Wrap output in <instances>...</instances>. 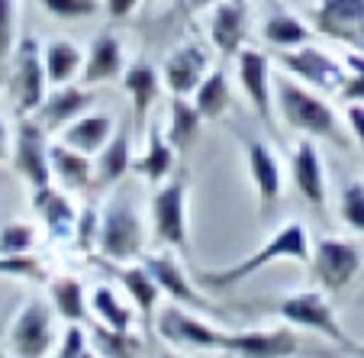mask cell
I'll return each instance as SVG.
<instances>
[{"instance_id": "83f0119b", "label": "cell", "mask_w": 364, "mask_h": 358, "mask_svg": "<svg viewBox=\"0 0 364 358\" xmlns=\"http://www.w3.org/2000/svg\"><path fill=\"white\" fill-rule=\"evenodd\" d=\"M48 297H52V307H55V313L65 323H87L90 297L75 275L48 278Z\"/></svg>"}, {"instance_id": "f546056e", "label": "cell", "mask_w": 364, "mask_h": 358, "mask_svg": "<svg viewBox=\"0 0 364 358\" xmlns=\"http://www.w3.org/2000/svg\"><path fill=\"white\" fill-rule=\"evenodd\" d=\"M117 278L123 281L126 294L132 297L136 310L142 313L145 326H155V307H159V297H161V288L155 284L151 271L145 265H129V268H117Z\"/></svg>"}, {"instance_id": "2e32d148", "label": "cell", "mask_w": 364, "mask_h": 358, "mask_svg": "<svg viewBox=\"0 0 364 358\" xmlns=\"http://www.w3.org/2000/svg\"><path fill=\"white\" fill-rule=\"evenodd\" d=\"M290 174H294L296 191L303 194L309 207H316L319 214L326 210V168H323V155H319L313 139H300L294 149V162H290Z\"/></svg>"}, {"instance_id": "7402d4cb", "label": "cell", "mask_w": 364, "mask_h": 358, "mask_svg": "<svg viewBox=\"0 0 364 358\" xmlns=\"http://www.w3.org/2000/svg\"><path fill=\"white\" fill-rule=\"evenodd\" d=\"M87 107H90V90L77 88V84H62V88H55L46 97V104L33 117L48 132H55V130H65L68 123H75L81 113H87Z\"/></svg>"}, {"instance_id": "d4e9b609", "label": "cell", "mask_w": 364, "mask_h": 358, "mask_svg": "<svg viewBox=\"0 0 364 358\" xmlns=\"http://www.w3.org/2000/svg\"><path fill=\"white\" fill-rule=\"evenodd\" d=\"M113 132H117L113 117H107V113H81L75 123H68L62 130L58 142L71 145V149L84 152V155H97L113 139Z\"/></svg>"}, {"instance_id": "1f68e13d", "label": "cell", "mask_w": 364, "mask_h": 358, "mask_svg": "<svg viewBox=\"0 0 364 358\" xmlns=\"http://www.w3.org/2000/svg\"><path fill=\"white\" fill-rule=\"evenodd\" d=\"M200 126H203V117H200V110L193 107L191 97H171L165 132L174 149H187V145L200 136Z\"/></svg>"}, {"instance_id": "30bf717a", "label": "cell", "mask_w": 364, "mask_h": 358, "mask_svg": "<svg viewBox=\"0 0 364 358\" xmlns=\"http://www.w3.org/2000/svg\"><path fill=\"white\" fill-rule=\"evenodd\" d=\"M309 271L323 290L338 294L361 271V248L348 239H319L309 258Z\"/></svg>"}, {"instance_id": "484cf974", "label": "cell", "mask_w": 364, "mask_h": 358, "mask_svg": "<svg viewBox=\"0 0 364 358\" xmlns=\"http://www.w3.org/2000/svg\"><path fill=\"white\" fill-rule=\"evenodd\" d=\"M33 207L39 210V216L46 220L52 239H68V236H75L77 210L71 207V200L65 197L62 191H55L52 184H48V187H36V191H33Z\"/></svg>"}, {"instance_id": "ac0fdd59", "label": "cell", "mask_w": 364, "mask_h": 358, "mask_svg": "<svg viewBox=\"0 0 364 358\" xmlns=\"http://www.w3.org/2000/svg\"><path fill=\"white\" fill-rule=\"evenodd\" d=\"M126 71V58H123V42L117 33L103 29L90 39L87 52H84V68H81V81L84 84H107L113 78H119Z\"/></svg>"}, {"instance_id": "f6af8a7d", "label": "cell", "mask_w": 364, "mask_h": 358, "mask_svg": "<svg viewBox=\"0 0 364 358\" xmlns=\"http://www.w3.org/2000/svg\"><path fill=\"white\" fill-rule=\"evenodd\" d=\"M348 130L364 145V104H348Z\"/></svg>"}, {"instance_id": "ee69618b", "label": "cell", "mask_w": 364, "mask_h": 358, "mask_svg": "<svg viewBox=\"0 0 364 358\" xmlns=\"http://www.w3.org/2000/svg\"><path fill=\"white\" fill-rule=\"evenodd\" d=\"M139 4H142V0H103L110 20H126V16H132L139 10Z\"/></svg>"}, {"instance_id": "5bb4252c", "label": "cell", "mask_w": 364, "mask_h": 358, "mask_svg": "<svg viewBox=\"0 0 364 358\" xmlns=\"http://www.w3.org/2000/svg\"><path fill=\"white\" fill-rule=\"evenodd\" d=\"M206 75H210V58L200 46H178L161 62V81L171 97H193Z\"/></svg>"}, {"instance_id": "8992f818", "label": "cell", "mask_w": 364, "mask_h": 358, "mask_svg": "<svg viewBox=\"0 0 364 358\" xmlns=\"http://www.w3.org/2000/svg\"><path fill=\"white\" fill-rule=\"evenodd\" d=\"M274 310L281 313V320H287L290 326H300V330H313L319 336L332 339V342L345 345L348 336H345L342 323H338L336 310H332L326 290H300V294H290L284 300L274 303Z\"/></svg>"}, {"instance_id": "d6986e66", "label": "cell", "mask_w": 364, "mask_h": 358, "mask_svg": "<svg viewBox=\"0 0 364 358\" xmlns=\"http://www.w3.org/2000/svg\"><path fill=\"white\" fill-rule=\"evenodd\" d=\"M132 117H126L123 123H117V132L100 152L94 155V184L107 187V184H117L123 181L126 174L132 172Z\"/></svg>"}, {"instance_id": "c3c4849f", "label": "cell", "mask_w": 364, "mask_h": 358, "mask_svg": "<svg viewBox=\"0 0 364 358\" xmlns=\"http://www.w3.org/2000/svg\"><path fill=\"white\" fill-rule=\"evenodd\" d=\"M342 349L348 352V355H355V358H364V345H358V342H345Z\"/></svg>"}, {"instance_id": "9a60e30c", "label": "cell", "mask_w": 364, "mask_h": 358, "mask_svg": "<svg viewBox=\"0 0 364 358\" xmlns=\"http://www.w3.org/2000/svg\"><path fill=\"white\" fill-rule=\"evenodd\" d=\"M145 268L151 271V278H155V284L161 288V294H168L174 303H181V307H197V310H210L206 297L197 290V284L187 278V271L181 268V262L171 252L149 255V258H145Z\"/></svg>"}, {"instance_id": "f907efd6", "label": "cell", "mask_w": 364, "mask_h": 358, "mask_svg": "<svg viewBox=\"0 0 364 358\" xmlns=\"http://www.w3.org/2000/svg\"><path fill=\"white\" fill-rule=\"evenodd\" d=\"M84 358H100V355H97V352H94V349H87V355H84Z\"/></svg>"}, {"instance_id": "816d5d0a", "label": "cell", "mask_w": 364, "mask_h": 358, "mask_svg": "<svg viewBox=\"0 0 364 358\" xmlns=\"http://www.w3.org/2000/svg\"><path fill=\"white\" fill-rule=\"evenodd\" d=\"M220 358H235V355H229V352H223V355Z\"/></svg>"}, {"instance_id": "f5cc1de1", "label": "cell", "mask_w": 364, "mask_h": 358, "mask_svg": "<svg viewBox=\"0 0 364 358\" xmlns=\"http://www.w3.org/2000/svg\"><path fill=\"white\" fill-rule=\"evenodd\" d=\"M0 358H7V355H0Z\"/></svg>"}, {"instance_id": "8fae6325", "label": "cell", "mask_w": 364, "mask_h": 358, "mask_svg": "<svg viewBox=\"0 0 364 358\" xmlns=\"http://www.w3.org/2000/svg\"><path fill=\"white\" fill-rule=\"evenodd\" d=\"M155 326H159V336L168 345H187V349H206V352H223V345H226V332L210 326L206 320L193 317V313H187L181 303L161 307L159 317H155Z\"/></svg>"}, {"instance_id": "e575fe53", "label": "cell", "mask_w": 364, "mask_h": 358, "mask_svg": "<svg viewBox=\"0 0 364 358\" xmlns=\"http://www.w3.org/2000/svg\"><path fill=\"white\" fill-rule=\"evenodd\" d=\"M94 352L100 358H139L142 355V336L132 330H110V326H97L90 336Z\"/></svg>"}, {"instance_id": "836d02e7", "label": "cell", "mask_w": 364, "mask_h": 358, "mask_svg": "<svg viewBox=\"0 0 364 358\" xmlns=\"http://www.w3.org/2000/svg\"><path fill=\"white\" fill-rule=\"evenodd\" d=\"M262 33H264V39H268L271 46H277V48H284V52H287V48L306 46L309 36H313V29H309L303 20H296L294 14L277 10V14H271L268 20H264Z\"/></svg>"}, {"instance_id": "f35d334b", "label": "cell", "mask_w": 364, "mask_h": 358, "mask_svg": "<svg viewBox=\"0 0 364 358\" xmlns=\"http://www.w3.org/2000/svg\"><path fill=\"white\" fill-rule=\"evenodd\" d=\"M0 275H14V278H26V281H48L46 265L33 255H0Z\"/></svg>"}, {"instance_id": "4316f807", "label": "cell", "mask_w": 364, "mask_h": 358, "mask_svg": "<svg viewBox=\"0 0 364 358\" xmlns=\"http://www.w3.org/2000/svg\"><path fill=\"white\" fill-rule=\"evenodd\" d=\"M52 174L62 181L65 191H87L94 184V155L71 149L65 142H52Z\"/></svg>"}, {"instance_id": "7a4b0ae2", "label": "cell", "mask_w": 364, "mask_h": 358, "mask_svg": "<svg viewBox=\"0 0 364 358\" xmlns=\"http://www.w3.org/2000/svg\"><path fill=\"white\" fill-rule=\"evenodd\" d=\"M274 107L281 110L284 123L290 130L303 132L309 139H332V142H342L338 136V117L323 97L313 88L300 84L296 78H277L274 81Z\"/></svg>"}, {"instance_id": "ffe728a7", "label": "cell", "mask_w": 364, "mask_h": 358, "mask_svg": "<svg viewBox=\"0 0 364 358\" xmlns=\"http://www.w3.org/2000/svg\"><path fill=\"white\" fill-rule=\"evenodd\" d=\"M364 23V0H319L313 10V29L348 46Z\"/></svg>"}, {"instance_id": "d590c367", "label": "cell", "mask_w": 364, "mask_h": 358, "mask_svg": "<svg viewBox=\"0 0 364 358\" xmlns=\"http://www.w3.org/2000/svg\"><path fill=\"white\" fill-rule=\"evenodd\" d=\"M39 7L55 20H87L100 14L103 0H39Z\"/></svg>"}, {"instance_id": "d6a6232c", "label": "cell", "mask_w": 364, "mask_h": 358, "mask_svg": "<svg viewBox=\"0 0 364 358\" xmlns=\"http://www.w3.org/2000/svg\"><path fill=\"white\" fill-rule=\"evenodd\" d=\"M90 313L97 317V323L110 326V330H132V320H136V313L129 310V303L119 300L117 290L107 288V284L90 290Z\"/></svg>"}, {"instance_id": "277c9868", "label": "cell", "mask_w": 364, "mask_h": 358, "mask_svg": "<svg viewBox=\"0 0 364 358\" xmlns=\"http://www.w3.org/2000/svg\"><path fill=\"white\" fill-rule=\"evenodd\" d=\"M187 194H191V181L181 172L178 178L165 181L151 194L149 204L155 239L171 248H181V252H187Z\"/></svg>"}, {"instance_id": "4fadbf2b", "label": "cell", "mask_w": 364, "mask_h": 358, "mask_svg": "<svg viewBox=\"0 0 364 358\" xmlns=\"http://www.w3.org/2000/svg\"><path fill=\"white\" fill-rule=\"evenodd\" d=\"M239 81L245 90L252 110L262 123H271L274 113V81H271V62L258 48H242L239 52Z\"/></svg>"}, {"instance_id": "603a6c76", "label": "cell", "mask_w": 364, "mask_h": 358, "mask_svg": "<svg viewBox=\"0 0 364 358\" xmlns=\"http://www.w3.org/2000/svg\"><path fill=\"white\" fill-rule=\"evenodd\" d=\"M210 39L216 52L239 56L245 42V0H220L210 16Z\"/></svg>"}, {"instance_id": "74e56055", "label": "cell", "mask_w": 364, "mask_h": 358, "mask_svg": "<svg viewBox=\"0 0 364 358\" xmlns=\"http://www.w3.org/2000/svg\"><path fill=\"white\" fill-rule=\"evenodd\" d=\"M36 246V229L29 223L16 220L0 229V255H26Z\"/></svg>"}, {"instance_id": "6da1fadb", "label": "cell", "mask_w": 364, "mask_h": 358, "mask_svg": "<svg viewBox=\"0 0 364 358\" xmlns=\"http://www.w3.org/2000/svg\"><path fill=\"white\" fill-rule=\"evenodd\" d=\"M309 258H313V252H309L306 229H303V223L290 220V223H284V226H277L262 248H255L252 255L239 258L235 265L220 268V271H203L200 284H203L206 290H229V288H239L245 278L258 275L262 268H268V265H274V262L309 265Z\"/></svg>"}, {"instance_id": "7bdbcfd3", "label": "cell", "mask_w": 364, "mask_h": 358, "mask_svg": "<svg viewBox=\"0 0 364 358\" xmlns=\"http://www.w3.org/2000/svg\"><path fill=\"white\" fill-rule=\"evenodd\" d=\"M338 97H342L345 104H364V75L361 71H351V75L345 78Z\"/></svg>"}, {"instance_id": "60d3db41", "label": "cell", "mask_w": 364, "mask_h": 358, "mask_svg": "<svg viewBox=\"0 0 364 358\" xmlns=\"http://www.w3.org/2000/svg\"><path fill=\"white\" fill-rule=\"evenodd\" d=\"M90 349V339L84 332V323H68L62 332V345H58L55 358H84Z\"/></svg>"}, {"instance_id": "7dc6e473", "label": "cell", "mask_w": 364, "mask_h": 358, "mask_svg": "<svg viewBox=\"0 0 364 358\" xmlns=\"http://www.w3.org/2000/svg\"><path fill=\"white\" fill-rule=\"evenodd\" d=\"M348 46L355 48V52H364V23H361V29H358V33H355V39H351Z\"/></svg>"}, {"instance_id": "ba28073f", "label": "cell", "mask_w": 364, "mask_h": 358, "mask_svg": "<svg viewBox=\"0 0 364 358\" xmlns=\"http://www.w3.org/2000/svg\"><path fill=\"white\" fill-rule=\"evenodd\" d=\"M52 132L39 123L36 117H20L14 136V165L23 178L36 187H48L52 184Z\"/></svg>"}, {"instance_id": "f1b7e54d", "label": "cell", "mask_w": 364, "mask_h": 358, "mask_svg": "<svg viewBox=\"0 0 364 358\" xmlns=\"http://www.w3.org/2000/svg\"><path fill=\"white\" fill-rule=\"evenodd\" d=\"M42 62H46L48 84L62 88L75 81V75L84 68V52L71 39H52L42 46Z\"/></svg>"}, {"instance_id": "681fc988", "label": "cell", "mask_w": 364, "mask_h": 358, "mask_svg": "<svg viewBox=\"0 0 364 358\" xmlns=\"http://www.w3.org/2000/svg\"><path fill=\"white\" fill-rule=\"evenodd\" d=\"M159 358H184V355H181V352H161Z\"/></svg>"}, {"instance_id": "ab89813d", "label": "cell", "mask_w": 364, "mask_h": 358, "mask_svg": "<svg viewBox=\"0 0 364 358\" xmlns=\"http://www.w3.org/2000/svg\"><path fill=\"white\" fill-rule=\"evenodd\" d=\"M16 46V0H0V65Z\"/></svg>"}, {"instance_id": "cb8c5ba5", "label": "cell", "mask_w": 364, "mask_h": 358, "mask_svg": "<svg viewBox=\"0 0 364 358\" xmlns=\"http://www.w3.org/2000/svg\"><path fill=\"white\" fill-rule=\"evenodd\" d=\"M174 152L178 149L171 145L165 126L149 123L145 126V149H142V155L132 162V172H139L145 181H151V184H159V181H165L168 174L174 172Z\"/></svg>"}, {"instance_id": "b9f144b4", "label": "cell", "mask_w": 364, "mask_h": 358, "mask_svg": "<svg viewBox=\"0 0 364 358\" xmlns=\"http://www.w3.org/2000/svg\"><path fill=\"white\" fill-rule=\"evenodd\" d=\"M97 229H100V214L94 207H84L77 214V226H75V242L81 246V252H94L97 248Z\"/></svg>"}, {"instance_id": "52a82bcc", "label": "cell", "mask_w": 364, "mask_h": 358, "mask_svg": "<svg viewBox=\"0 0 364 358\" xmlns=\"http://www.w3.org/2000/svg\"><path fill=\"white\" fill-rule=\"evenodd\" d=\"M55 339V320H52V303L33 297V300L16 313L14 326L7 332V345L14 358H46L52 352Z\"/></svg>"}, {"instance_id": "4dcf8cb0", "label": "cell", "mask_w": 364, "mask_h": 358, "mask_svg": "<svg viewBox=\"0 0 364 358\" xmlns=\"http://www.w3.org/2000/svg\"><path fill=\"white\" fill-rule=\"evenodd\" d=\"M232 88H229V78L223 68H210V75L203 78V84L197 88V94H193V107L200 110V117L203 120H220L229 113V107H232Z\"/></svg>"}, {"instance_id": "bcb514c9", "label": "cell", "mask_w": 364, "mask_h": 358, "mask_svg": "<svg viewBox=\"0 0 364 358\" xmlns=\"http://www.w3.org/2000/svg\"><path fill=\"white\" fill-rule=\"evenodd\" d=\"M10 155V130H7V120L0 113V162Z\"/></svg>"}, {"instance_id": "5b68a950", "label": "cell", "mask_w": 364, "mask_h": 358, "mask_svg": "<svg viewBox=\"0 0 364 358\" xmlns=\"http://www.w3.org/2000/svg\"><path fill=\"white\" fill-rule=\"evenodd\" d=\"M281 68L290 78L306 81V88L323 90V94H338L345 84V78L351 75V68L338 58H332L326 48L319 46H300V48H287L281 52Z\"/></svg>"}, {"instance_id": "44dd1931", "label": "cell", "mask_w": 364, "mask_h": 358, "mask_svg": "<svg viewBox=\"0 0 364 358\" xmlns=\"http://www.w3.org/2000/svg\"><path fill=\"white\" fill-rule=\"evenodd\" d=\"M161 84H165L161 81V68H155V65H149V62H136L123 71V88L132 104V123H136L139 130L149 126V113L161 94Z\"/></svg>"}, {"instance_id": "9c48e42d", "label": "cell", "mask_w": 364, "mask_h": 358, "mask_svg": "<svg viewBox=\"0 0 364 358\" xmlns=\"http://www.w3.org/2000/svg\"><path fill=\"white\" fill-rule=\"evenodd\" d=\"M14 97H16V110L20 117H33L48 97V75H46V62H42V46L26 36L16 46V58H14Z\"/></svg>"}, {"instance_id": "7c38bea8", "label": "cell", "mask_w": 364, "mask_h": 358, "mask_svg": "<svg viewBox=\"0 0 364 358\" xmlns=\"http://www.w3.org/2000/svg\"><path fill=\"white\" fill-rule=\"evenodd\" d=\"M300 349V339L294 330H245V332H226L223 352L235 358H290Z\"/></svg>"}, {"instance_id": "e0dca14e", "label": "cell", "mask_w": 364, "mask_h": 358, "mask_svg": "<svg viewBox=\"0 0 364 358\" xmlns=\"http://www.w3.org/2000/svg\"><path fill=\"white\" fill-rule=\"evenodd\" d=\"M245 159L258 204H262V214H271L274 200L281 197V162H277L274 149L262 139H245Z\"/></svg>"}, {"instance_id": "8d00e7d4", "label": "cell", "mask_w": 364, "mask_h": 358, "mask_svg": "<svg viewBox=\"0 0 364 358\" xmlns=\"http://www.w3.org/2000/svg\"><path fill=\"white\" fill-rule=\"evenodd\" d=\"M342 220L348 229L364 233V181H348L342 187Z\"/></svg>"}, {"instance_id": "3957f363", "label": "cell", "mask_w": 364, "mask_h": 358, "mask_svg": "<svg viewBox=\"0 0 364 358\" xmlns=\"http://www.w3.org/2000/svg\"><path fill=\"white\" fill-rule=\"evenodd\" d=\"M97 248L110 262H136L145 252V226L132 200L123 194H113L100 214L97 229Z\"/></svg>"}]
</instances>
